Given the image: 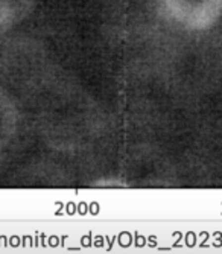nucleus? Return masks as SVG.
Wrapping results in <instances>:
<instances>
[{"instance_id":"obj_1","label":"nucleus","mask_w":222,"mask_h":254,"mask_svg":"<svg viewBox=\"0 0 222 254\" xmlns=\"http://www.w3.org/2000/svg\"><path fill=\"white\" fill-rule=\"evenodd\" d=\"M163 15L187 31H207L222 18V0H157Z\"/></svg>"},{"instance_id":"obj_2","label":"nucleus","mask_w":222,"mask_h":254,"mask_svg":"<svg viewBox=\"0 0 222 254\" xmlns=\"http://www.w3.org/2000/svg\"><path fill=\"white\" fill-rule=\"evenodd\" d=\"M37 0H0V35L20 25L34 9Z\"/></svg>"},{"instance_id":"obj_3","label":"nucleus","mask_w":222,"mask_h":254,"mask_svg":"<svg viewBox=\"0 0 222 254\" xmlns=\"http://www.w3.org/2000/svg\"><path fill=\"white\" fill-rule=\"evenodd\" d=\"M17 110L12 101L0 90V149H2L15 134Z\"/></svg>"}]
</instances>
